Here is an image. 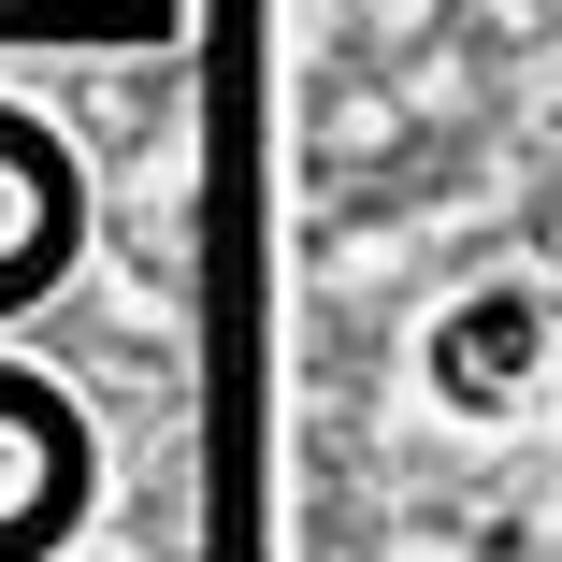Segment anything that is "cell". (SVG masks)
I'll return each instance as SVG.
<instances>
[{"instance_id":"1","label":"cell","mask_w":562,"mask_h":562,"mask_svg":"<svg viewBox=\"0 0 562 562\" xmlns=\"http://www.w3.org/2000/svg\"><path fill=\"white\" fill-rule=\"evenodd\" d=\"M533 347H548V317H533V289H491L476 317H447V347H432V375L462 390V404H505V390L533 375Z\"/></svg>"}]
</instances>
